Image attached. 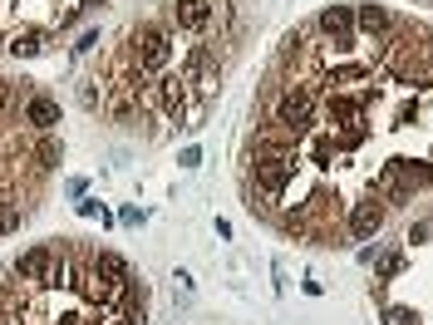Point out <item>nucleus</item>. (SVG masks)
Here are the masks:
<instances>
[{
	"label": "nucleus",
	"mask_w": 433,
	"mask_h": 325,
	"mask_svg": "<svg viewBox=\"0 0 433 325\" xmlns=\"http://www.w3.org/2000/svg\"><path fill=\"white\" fill-rule=\"evenodd\" d=\"M133 60H138L143 74L162 69V65H168V30H162V25H143L133 35Z\"/></svg>",
	"instance_id": "obj_1"
},
{
	"label": "nucleus",
	"mask_w": 433,
	"mask_h": 325,
	"mask_svg": "<svg viewBox=\"0 0 433 325\" xmlns=\"http://www.w3.org/2000/svg\"><path fill=\"white\" fill-rule=\"evenodd\" d=\"M54 256H60V247H54V242H40V247H30L25 256H15L10 276H20V281H40V276H49V271H54Z\"/></svg>",
	"instance_id": "obj_2"
},
{
	"label": "nucleus",
	"mask_w": 433,
	"mask_h": 325,
	"mask_svg": "<svg viewBox=\"0 0 433 325\" xmlns=\"http://www.w3.org/2000/svg\"><path fill=\"white\" fill-rule=\"evenodd\" d=\"M25 124H30L35 133H54V124H60V103L44 99V94H30V99H25Z\"/></svg>",
	"instance_id": "obj_3"
},
{
	"label": "nucleus",
	"mask_w": 433,
	"mask_h": 325,
	"mask_svg": "<svg viewBox=\"0 0 433 325\" xmlns=\"http://www.w3.org/2000/svg\"><path fill=\"white\" fill-rule=\"evenodd\" d=\"M379 227H384V202H359V207L350 212V232H355L359 242L379 237Z\"/></svg>",
	"instance_id": "obj_4"
},
{
	"label": "nucleus",
	"mask_w": 433,
	"mask_h": 325,
	"mask_svg": "<svg viewBox=\"0 0 433 325\" xmlns=\"http://www.w3.org/2000/svg\"><path fill=\"white\" fill-rule=\"evenodd\" d=\"M60 162H65V143L54 133H40V143H35V173H54Z\"/></svg>",
	"instance_id": "obj_5"
},
{
	"label": "nucleus",
	"mask_w": 433,
	"mask_h": 325,
	"mask_svg": "<svg viewBox=\"0 0 433 325\" xmlns=\"http://www.w3.org/2000/svg\"><path fill=\"white\" fill-rule=\"evenodd\" d=\"M320 30L330 35V40H350V30H355V10L350 6H330L320 15Z\"/></svg>",
	"instance_id": "obj_6"
},
{
	"label": "nucleus",
	"mask_w": 433,
	"mask_h": 325,
	"mask_svg": "<svg viewBox=\"0 0 433 325\" xmlns=\"http://www.w3.org/2000/svg\"><path fill=\"white\" fill-rule=\"evenodd\" d=\"M173 20L187 25V30H202V25L212 20V6H207V0H178V6H173Z\"/></svg>",
	"instance_id": "obj_7"
},
{
	"label": "nucleus",
	"mask_w": 433,
	"mask_h": 325,
	"mask_svg": "<svg viewBox=\"0 0 433 325\" xmlns=\"http://www.w3.org/2000/svg\"><path fill=\"white\" fill-rule=\"evenodd\" d=\"M355 25H359L364 35H389V30H394L389 10H379V6H359V10H355Z\"/></svg>",
	"instance_id": "obj_8"
},
{
	"label": "nucleus",
	"mask_w": 433,
	"mask_h": 325,
	"mask_svg": "<svg viewBox=\"0 0 433 325\" xmlns=\"http://www.w3.org/2000/svg\"><path fill=\"white\" fill-rule=\"evenodd\" d=\"M94 261H99V276L103 281H119V286L128 281V261L119 251H94Z\"/></svg>",
	"instance_id": "obj_9"
},
{
	"label": "nucleus",
	"mask_w": 433,
	"mask_h": 325,
	"mask_svg": "<svg viewBox=\"0 0 433 325\" xmlns=\"http://www.w3.org/2000/svg\"><path fill=\"white\" fill-rule=\"evenodd\" d=\"M20 222H25V207H20V202H10V197H0V237L20 232Z\"/></svg>",
	"instance_id": "obj_10"
},
{
	"label": "nucleus",
	"mask_w": 433,
	"mask_h": 325,
	"mask_svg": "<svg viewBox=\"0 0 433 325\" xmlns=\"http://www.w3.org/2000/svg\"><path fill=\"white\" fill-rule=\"evenodd\" d=\"M6 49H10V54H25V60H30V54H40V35H15Z\"/></svg>",
	"instance_id": "obj_11"
},
{
	"label": "nucleus",
	"mask_w": 433,
	"mask_h": 325,
	"mask_svg": "<svg viewBox=\"0 0 433 325\" xmlns=\"http://www.w3.org/2000/svg\"><path fill=\"white\" fill-rule=\"evenodd\" d=\"M384 325H418V315H414L409 306H389V310H384Z\"/></svg>",
	"instance_id": "obj_12"
},
{
	"label": "nucleus",
	"mask_w": 433,
	"mask_h": 325,
	"mask_svg": "<svg viewBox=\"0 0 433 325\" xmlns=\"http://www.w3.org/2000/svg\"><path fill=\"white\" fill-rule=\"evenodd\" d=\"M399 271H404V256H384L379 261V276H399Z\"/></svg>",
	"instance_id": "obj_13"
},
{
	"label": "nucleus",
	"mask_w": 433,
	"mask_h": 325,
	"mask_svg": "<svg viewBox=\"0 0 433 325\" xmlns=\"http://www.w3.org/2000/svg\"><path fill=\"white\" fill-rule=\"evenodd\" d=\"M428 237H433V222H414L409 227V242H428Z\"/></svg>",
	"instance_id": "obj_14"
},
{
	"label": "nucleus",
	"mask_w": 433,
	"mask_h": 325,
	"mask_svg": "<svg viewBox=\"0 0 433 325\" xmlns=\"http://www.w3.org/2000/svg\"><path fill=\"white\" fill-rule=\"evenodd\" d=\"M89 6H94V0H89Z\"/></svg>",
	"instance_id": "obj_15"
}]
</instances>
